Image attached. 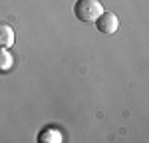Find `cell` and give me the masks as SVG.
Segmentation results:
<instances>
[{
  "label": "cell",
  "mask_w": 149,
  "mask_h": 143,
  "mask_svg": "<svg viewBox=\"0 0 149 143\" xmlns=\"http://www.w3.org/2000/svg\"><path fill=\"white\" fill-rule=\"evenodd\" d=\"M14 40H16V34H14L12 26L6 22H0V48H12Z\"/></svg>",
  "instance_id": "cell-3"
},
{
  "label": "cell",
  "mask_w": 149,
  "mask_h": 143,
  "mask_svg": "<svg viewBox=\"0 0 149 143\" xmlns=\"http://www.w3.org/2000/svg\"><path fill=\"white\" fill-rule=\"evenodd\" d=\"M38 141H42V143H60V141H64V135H62V131L54 129V127H44V129L38 133Z\"/></svg>",
  "instance_id": "cell-4"
},
{
  "label": "cell",
  "mask_w": 149,
  "mask_h": 143,
  "mask_svg": "<svg viewBox=\"0 0 149 143\" xmlns=\"http://www.w3.org/2000/svg\"><path fill=\"white\" fill-rule=\"evenodd\" d=\"M14 66V56L8 52V48H0V74H8Z\"/></svg>",
  "instance_id": "cell-5"
},
{
  "label": "cell",
  "mask_w": 149,
  "mask_h": 143,
  "mask_svg": "<svg viewBox=\"0 0 149 143\" xmlns=\"http://www.w3.org/2000/svg\"><path fill=\"white\" fill-rule=\"evenodd\" d=\"M95 28L102 32V34H115L117 28H119V18L115 16L113 12L103 10L97 18H95Z\"/></svg>",
  "instance_id": "cell-2"
},
{
  "label": "cell",
  "mask_w": 149,
  "mask_h": 143,
  "mask_svg": "<svg viewBox=\"0 0 149 143\" xmlns=\"http://www.w3.org/2000/svg\"><path fill=\"white\" fill-rule=\"evenodd\" d=\"M103 12L100 0H78L74 4V14L80 22H95V18Z\"/></svg>",
  "instance_id": "cell-1"
}]
</instances>
